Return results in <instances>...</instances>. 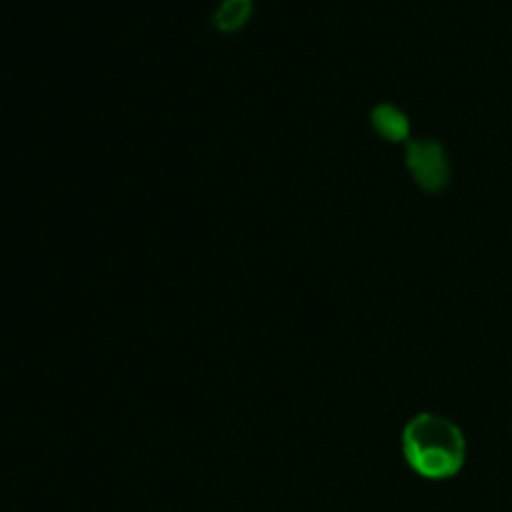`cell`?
Instances as JSON below:
<instances>
[{
	"label": "cell",
	"instance_id": "1",
	"mask_svg": "<svg viewBox=\"0 0 512 512\" xmlns=\"http://www.w3.org/2000/svg\"><path fill=\"white\" fill-rule=\"evenodd\" d=\"M400 448L410 470L425 480L455 478L468 458L463 430L440 413L413 415L403 428Z\"/></svg>",
	"mask_w": 512,
	"mask_h": 512
},
{
	"label": "cell",
	"instance_id": "4",
	"mask_svg": "<svg viewBox=\"0 0 512 512\" xmlns=\"http://www.w3.org/2000/svg\"><path fill=\"white\" fill-rule=\"evenodd\" d=\"M250 13H253V0H220L213 13V25L223 33H233L248 23Z\"/></svg>",
	"mask_w": 512,
	"mask_h": 512
},
{
	"label": "cell",
	"instance_id": "2",
	"mask_svg": "<svg viewBox=\"0 0 512 512\" xmlns=\"http://www.w3.org/2000/svg\"><path fill=\"white\" fill-rule=\"evenodd\" d=\"M410 175L415 183L428 193H440L450 183V160L440 143L428 138L410 140L408 153H405Z\"/></svg>",
	"mask_w": 512,
	"mask_h": 512
},
{
	"label": "cell",
	"instance_id": "3",
	"mask_svg": "<svg viewBox=\"0 0 512 512\" xmlns=\"http://www.w3.org/2000/svg\"><path fill=\"white\" fill-rule=\"evenodd\" d=\"M370 123H373L375 133L388 143H405L410 135L408 115L393 103L375 105L373 113H370Z\"/></svg>",
	"mask_w": 512,
	"mask_h": 512
}]
</instances>
